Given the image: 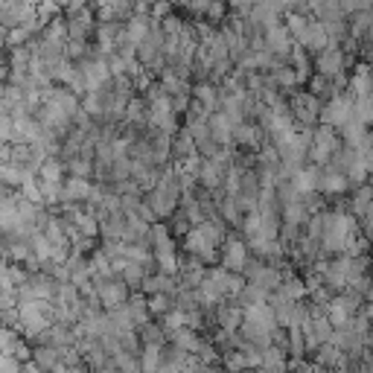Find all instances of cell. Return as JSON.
<instances>
[{
    "label": "cell",
    "mask_w": 373,
    "mask_h": 373,
    "mask_svg": "<svg viewBox=\"0 0 373 373\" xmlns=\"http://www.w3.org/2000/svg\"><path fill=\"white\" fill-rule=\"evenodd\" d=\"M356 236H358V231H356V216H347V213H341V210L324 213L321 248L327 251V254H344Z\"/></svg>",
    "instance_id": "obj_1"
},
{
    "label": "cell",
    "mask_w": 373,
    "mask_h": 373,
    "mask_svg": "<svg viewBox=\"0 0 373 373\" xmlns=\"http://www.w3.org/2000/svg\"><path fill=\"white\" fill-rule=\"evenodd\" d=\"M341 131L338 128H332V126H318L315 128V140H312V152L309 157L315 161V166H327L336 161V155L341 152Z\"/></svg>",
    "instance_id": "obj_2"
},
{
    "label": "cell",
    "mask_w": 373,
    "mask_h": 373,
    "mask_svg": "<svg viewBox=\"0 0 373 373\" xmlns=\"http://www.w3.org/2000/svg\"><path fill=\"white\" fill-rule=\"evenodd\" d=\"M353 117H356V97H353L350 90L329 97V102L321 108V123L324 126H332V128H344Z\"/></svg>",
    "instance_id": "obj_3"
},
{
    "label": "cell",
    "mask_w": 373,
    "mask_h": 373,
    "mask_svg": "<svg viewBox=\"0 0 373 373\" xmlns=\"http://www.w3.org/2000/svg\"><path fill=\"white\" fill-rule=\"evenodd\" d=\"M97 289H99V300L105 309H119V306H126L131 300V286L119 274H114L108 280H99Z\"/></svg>",
    "instance_id": "obj_4"
},
{
    "label": "cell",
    "mask_w": 373,
    "mask_h": 373,
    "mask_svg": "<svg viewBox=\"0 0 373 373\" xmlns=\"http://www.w3.org/2000/svg\"><path fill=\"white\" fill-rule=\"evenodd\" d=\"M289 108H291V114H295V119L300 126H315L318 119H321L324 105H321V99H318L312 90H306V93H295V97H291Z\"/></svg>",
    "instance_id": "obj_5"
},
{
    "label": "cell",
    "mask_w": 373,
    "mask_h": 373,
    "mask_svg": "<svg viewBox=\"0 0 373 373\" xmlns=\"http://www.w3.org/2000/svg\"><path fill=\"white\" fill-rule=\"evenodd\" d=\"M248 242L245 239H236V236H228L224 239V245H222V251H219V260H222V265L224 269H231V271H239L242 274L245 269H248Z\"/></svg>",
    "instance_id": "obj_6"
},
{
    "label": "cell",
    "mask_w": 373,
    "mask_h": 373,
    "mask_svg": "<svg viewBox=\"0 0 373 373\" xmlns=\"http://www.w3.org/2000/svg\"><path fill=\"white\" fill-rule=\"evenodd\" d=\"M79 70H82V82H85V90H102L105 82L114 76L111 73V64L105 59H88L79 64Z\"/></svg>",
    "instance_id": "obj_7"
},
{
    "label": "cell",
    "mask_w": 373,
    "mask_h": 373,
    "mask_svg": "<svg viewBox=\"0 0 373 373\" xmlns=\"http://www.w3.org/2000/svg\"><path fill=\"white\" fill-rule=\"evenodd\" d=\"M248 283H257L262 289H269L271 295L280 289V283H283V274H280V269H274V265H265V262H248Z\"/></svg>",
    "instance_id": "obj_8"
},
{
    "label": "cell",
    "mask_w": 373,
    "mask_h": 373,
    "mask_svg": "<svg viewBox=\"0 0 373 373\" xmlns=\"http://www.w3.org/2000/svg\"><path fill=\"white\" fill-rule=\"evenodd\" d=\"M265 50L280 52V56H289V52L295 50V38H291L289 26H280L277 21L265 26Z\"/></svg>",
    "instance_id": "obj_9"
},
{
    "label": "cell",
    "mask_w": 373,
    "mask_h": 373,
    "mask_svg": "<svg viewBox=\"0 0 373 373\" xmlns=\"http://www.w3.org/2000/svg\"><path fill=\"white\" fill-rule=\"evenodd\" d=\"M315 365H318V367H324V370H336V367H341V365H350V356L344 353L338 344L324 341L321 347L315 350Z\"/></svg>",
    "instance_id": "obj_10"
},
{
    "label": "cell",
    "mask_w": 373,
    "mask_h": 373,
    "mask_svg": "<svg viewBox=\"0 0 373 373\" xmlns=\"http://www.w3.org/2000/svg\"><path fill=\"white\" fill-rule=\"evenodd\" d=\"M347 186H350V178L344 175V172L321 166V175H318V193H324V195H341V193H347Z\"/></svg>",
    "instance_id": "obj_11"
},
{
    "label": "cell",
    "mask_w": 373,
    "mask_h": 373,
    "mask_svg": "<svg viewBox=\"0 0 373 373\" xmlns=\"http://www.w3.org/2000/svg\"><path fill=\"white\" fill-rule=\"evenodd\" d=\"M344 64H347V59H344L341 50H336V47L321 50V56H318V73L327 79H338V76H344Z\"/></svg>",
    "instance_id": "obj_12"
},
{
    "label": "cell",
    "mask_w": 373,
    "mask_h": 373,
    "mask_svg": "<svg viewBox=\"0 0 373 373\" xmlns=\"http://www.w3.org/2000/svg\"><path fill=\"white\" fill-rule=\"evenodd\" d=\"M210 131H213V140H216L219 146H231L233 143L236 123L224 111H213L210 114Z\"/></svg>",
    "instance_id": "obj_13"
},
{
    "label": "cell",
    "mask_w": 373,
    "mask_h": 373,
    "mask_svg": "<svg viewBox=\"0 0 373 373\" xmlns=\"http://www.w3.org/2000/svg\"><path fill=\"white\" fill-rule=\"evenodd\" d=\"M152 35V26H149V18L146 15H135L128 23H126V30H123V41L131 44V47H140L146 38Z\"/></svg>",
    "instance_id": "obj_14"
},
{
    "label": "cell",
    "mask_w": 373,
    "mask_h": 373,
    "mask_svg": "<svg viewBox=\"0 0 373 373\" xmlns=\"http://www.w3.org/2000/svg\"><path fill=\"white\" fill-rule=\"evenodd\" d=\"M32 362L41 367L44 373H52L59 365H61V350L56 347V344H35L32 350Z\"/></svg>",
    "instance_id": "obj_15"
},
{
    "label": "cell",
    "mask_w": 373,
    "mask_h": 373,
    "mask_svg": "<svg viewBox=\"0 0 373 373\" xmlns=\"http://www.w3.org/2000/svg\"><path fill=\"white\" fill-rule=\"evenodd\" d=\"M262 370H269V373H286L289 370V350L280 347V344L265 347L262 350Z\"/></svg>",
    "instance_id": "obj_16"
},
{
    "label": "cell",
    "mask_w": 373,
    "mask_h": 373,
    "mask_svg": "<svg viewBox=\"0 0 373 373\" xmlns=\"http://www.w3.org/2000/svg\"><path fill=\"white\" fill-rule=\"evenodd\" d=\"M347 90L353 93L356 99L370 97V93H373V70L367 68V64H362V68H356V73L350 76V85H347Z\"/></svg>",
    "instance_id": "obj_17"
},
{
    "label": "cell",
    "mask_w": 373,
    "mask_h": 373,
    "mask_svg": "<svg viewBox=\"0 0 373 373\" xmlns=\"http://www.w3.org/2000/svg\"><path fill=\"white\" fill-rule=\"evenodd\" d=\"M306 295H309V286L300 277H283V283L274 291V298H283V300H306Z\"/></svg>",
    "instance_id": "obj_18"
},
{
    "label": "cell",
    "mask_w": 373,
    "mask_h": 373,
    "mask_svg": "<svg viewBox=\"0 0 373 373\" xmlns=\"http://www.w3.org/2000/svg\"><path fill=\"white\" fill-rule=\"evenodd\" d=\"M169 341L175 344L178 350H186V353H202V347H204V341L198 338V332L195 329H190V327H184V329H178V332H172L169 336Z\"/></svg>",
    "instance_id": "obj_19"
},
{
    "label": "cell",
    "mask_w": 373,
    "mask_h": 373,
    "mask_svg": "<svg viewBox=\"0 0 373 373\" xmlns=\"http://www.w3.org/2000/svg\"><path fill=\"white\" fill-rule=\"evenodd\" d=\"M164 344H143V350H140V367L143 373H157L164 365Z\"/></svg>",
    "instance_id": "obj_20"
},
{
    "label": "cell",
    "mask_w": 373,
    "mask_h": 373,
    "mask_svg": "<svg viewBox=\"0 0 373 373\" xmlns=\"http://www.w3.org/2000/svg\"><path fill=\"white\" fill-rule=\"evenodd\" d=\"M309 222V204L298 198V202L283 204V224H291V228H303Z\"/></svg>",
    "instance_id": "obj_21"
},
{
    "label": "cell",
    "mask_w": 373,
    "mask_h": 373,
    "mask_svg": "<svg viewBox=\"0 0 373 373\" xmlns=\"http://www.w3.org/2000/svg\"><path fill=\"white\" fill-rule=\"evenodd\" d=\"M68 30H70V38H85L88 32H93V15H90L88 6L79 9V12H70Z\"/></svg>",
    "instance_id": "obj_22"
},
{
    "label": "cell",
    "mask_w": 373,
    "mask_h": 373,
    "mask_svg": "<svg viewBox=\"0 0 373 373\" xmlns=\"http://www.w3.org/2000/svg\"><path fill=\"white\" fill-rule=\"evenodd\" d=\"M338 131H341V140L347 143V146H353V149H358V146L365 143V137L370 135V131H367V126H365V123H362V119H358V117H353L350 123L344 126V128H338Z\"/></svg>",
    "instance_id": "obj_23"
},
{
    "label": "cell",
    "mask_w": 373,
    "mask_h": 373,
    "mask_svg": "<svg viewBox=\"0 0 373 373\" xmlns=\"http://www.w3.org/2000/svg\"><path fill=\"white\" fill-rule=\"evenodd\" d=\"M126 309L131 315V321H135V327L140 329L143 324H149V318H152V309H149V298H143V295H135L128 303H126Z\"/></svg>",
    "instance_id": "obj_24"
},
{
    "label": "cell",
    "mask_w": 373,
    "mask_h": 373,
    "mask_svg": "<svg viewBox=\"0 0 373 373\" xmlns=\"http://www.w3.org/2000/svg\"><path fill=\"white\" fill-rule=\"evenodd\" d=\"M193 93H195V102H202L204 108H207V114H213L222 105V97H219V88L216 85H207V82H202V85H195L193 88Z\"/></svg>",
    "instance_id": "obj_25"
},
{
    "label": "cell",
    "mask_w": 373,
    "mask_h": 373,
    "mask_svg": "<svg viewBox=\"0 0 373 373\" xmlns=\"http://www.w3.org/2000/svg\"><path fill=\"white\" fill-rule=\"evenodd\" d=\"M219 210H222V219L228 222V224H242L245 219H242V202H239V195H224L222 198V204H219Z\"/></svg>",
    "instance_id": "obj_26"
},
{
    "label": "cell",
    "mask_w": 373,
    "mask_h": 373,
    "mask_svg": "<svg viewBox=\"0 0 373 373\" xmlns=\"http://www.w3.org/2000/svg\"><path fill=\"white\" fill-rule=\"evenodd\" d=\"M260 137H262V131L251 123H239L236 131H233V140L242 143L245 149H260Z\"/></svg>",
    "instance_id": "obj_27"
},
{
    "label": "cell",
    "mask_w": 373,
    "mask_h": 373,
    "mask_svg": "<svg viewBox=\"0 0 373 373\" xmlns=\"http://www.w3.org/2000/svg\"><path fill=\"white\" fill-rule=\"evenodd\" d=\"M373 204V186L370 184H362L358 190L353 193V198H350V207H353V216H358L362 219L365 216V210Z\"/></svg>",
    "instance_id": "obj_28"
},
{
    "label": "cell",
    "mask_w": 373,
    "mask_h": 373,
    "mask_svg": "<svg viewBox=\"0 0 373 373\" xmlns=\"http://www.w3.org/2000/svg\"><path fill=\"white\" fill-rule=\"evenodd\" d=\"M289 32H291V38H295L298 44H309V30H312V21H306V18H300V15H289Z\"/></svg>",
    "instance_id": "obj_29"
},
{
    "label": "cell",
    "mask_w": 373,
    "mask_h": 373,
    "mask_svg": "<svg viewBox=\"0 0 373 373\" xmlns=\"http://www.w3.org/2000/svg\"><path fill=\"white\" fill-rule=\"evenodd\" d=\"M38 178H41V181H52V184H61L64 164L59 161V157H47V161L41 164V169H38Z\"/></svg>",
    "instance_id": "obj_30"
},
{
    "label": "cell",
    "mask_w": 373,
    "mask_h": 373,
    "mask_svg": "<svg viewBox=\"0 0 373 373\" xmlns=\"http://www.w3.org/2000/svg\"><path fill=\"white\" fill-rule=\"evenodd\" d=\"M119 277H123L131 289H143V280L149 277V274H146V265H140V262H126V269L119 271Z\"/></svg>",
    "instance_id": "obj_31"
},
{
    "label": "cell",
    "mask_w": 373,
    "mask_h": 373,
    "mask_svg": "<svg viewBox=\"0 0 373 373\" xmlns=\"http://www.w3.org/2000/svg\"><path fill=\"white\" fill-rule=\"evenodd\" d=\"M269 79H271L274 88H295V85H300L298 70H291V68H274Z\"/></svg>",
    "instance_id": "obj_32"
},
{
    "label": "cell",
    "mask_w": 373,
    "mask_h": 373,
    "mask_svg": "<svg viewBox=\"0 0 373 373\" xmlns=\"http://www.w3.org/2000/svg\"><path fill=\"white\" fill-rule=\"evenodd\" d=\"M140 338H143V344H166V338H169V332L164 329V324L157 327V324H143L140 327Z\"/></svg>",
    "instance_id": "obj_33"
},
{
    "label": "cell",
    "mask_w": 373,
    "mask_h": 373,
    "mask_svg": "<svg viewBox=\"0 0 373 373\" xmlns=\"http://www.w3.org/2000/svg\"><path fill=\"white\" fill-rule=\"evenodd\" d=\"M222 365H224V370H228V373H245V370H248V365H245V353L239 350V347L224 353V356H222Z\"/></svg>",
    "instance_id": "obj_34"
},
{
    "label": "cell",
    "mask_w": 373,
    "mask_h": 373,
    "mask_svg": "<svg viewBox=\"0 0 373 373\" xmlns=\"http://www.w3.org/2000/svg\"><path fill=\"white\" fill-rule=\"evenodd\" d=\"M126 117H128V123H131V126H143L146 119H149V108H146L140 99H131V102H128V108H126Z\"/></svg>",
    "instance_id": "obj_35"
},
{
    "label": "cell",
    "mask_w": 373,
    "mask_h": 373,
    "mask_svg": "<svg viewBox=\"0 0 373 373\" xmlns=\"http://www.w3.org/2000/svg\"><path fill=\"white\" fill-rule=\"evenodd\" d=\"M289 353L295 358H303V353H306V338H303L300 327H289Z\"/></svg>",
    "instance_id": "obj_36"
},
{
    "label": "cell",
    "mask_w": 373,
    "mask_h": 373,
    "mask_svg": "<svg viewBox=\"0 0 373 373\" xmlns=\"http://www.w3.org/2000/svg\"><path fill=\"white\" fill-rule=\"evenodd\" d=\"M149 309H152V315H166L172 309V295H166V291L149 295Z\"/></svg>",
    "instance_id": "obj_37"
},
{
    "label": "cell",
    "mask_w": 373,
    "mask_h": 373,
    "mask_svg": "<svg viewBox=\"0 0 373 373\" xmlns=\"http://www.w3.org/2000/svg\"><path fill=\"white\" fill-rule=\"evenodd\" d=\"M291 56V61H295V70H298V79L300 82H306V79H309V59H306V52L300 50V47H295L289 52Z\"/></svg>",
    "instance_id": "obj_38"
},
{
    "label": "cell",
    "mask_w": 373,
    "mask_h": 373,
    "mask_svg": "<svg viewBox=\"0 0 373 373\" xmlns=\"http://www.w3.org/2000/svg\"><path fill=\"white\" fill-rule=\"evenodd\" d=\"M23 370V362L15 356H3V365H0V373H21Z\"/></svg>",
    "instance_id": "obj_39"
},
{
    "label": "cell",
    "mask_w": 373,
    "mask_h": 373,
    "mask_svg": "<svg viewBox=\"0 0 373 373\" xmlns=\"http://www.w3.org/2000/svg\"><path fill=\"white\" fill-rule=\"evenodd\" d=\"M157 373H186L184 370V365H178V362H169V358H164V365H161V370Z\"/></svg>",
    "instance_id": "obj_40"
},
{
    "label": "cell",
    "mask_w": 373,
    "mask_h": 373,
    "mask_svg": "<svg viewBox=\"0 0 373 373\" xmlns=\"http://www.w3.org/2000/svg\"><path fill=\"white\" fill-rule=\"evenodd\" d=\"M59 6L70 9V12H79V9H85V0H59Z\"/></svg>",
    "instance_id": "obj_41"
},
{
    "label": "cell",
    "mask_w": 373,
    "mask_h": 373,
    "mask_svg": "<svg viewBox=\"0 0 373 373\" xmlns=\"http://www.w3.org/2000/svg\"><path fill=\"white\" fill-rule=\"evenodd\" d=\"M367 61H373V50H367Z\"/></svg>",
    "instance_id": "obj_42"
}]
</instances>
